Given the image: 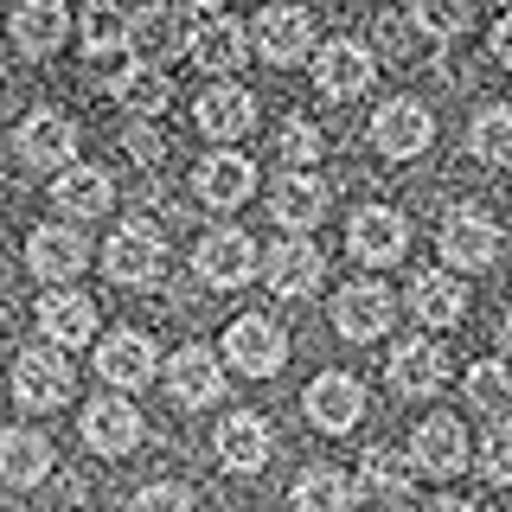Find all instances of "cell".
Wrapping results in <instances>:
<instances>
[{
  "instance_id": "43",
  "label": "cell",
  "mask_w": 512,
  "mask_h": 512,
  "mask_svg": "<svg viewBox=\"0 0 512 512\" xmlns=\"http://www.w3.org/2000/svg\"><path fill=\"white\" fill-rule=\"evenodd\" d=\"M493 58L512 71V13H500V20H493Z\"/></svg>"
},
{
  "instance_id": "40",
  "label": "cell",
  "mask_w": 512,
  "mask_h": 512,
  "mask_svg": "<svg viewBox=\"0 0 512 512\" xmlns=\"http://www.w3.org/2000/svg\"><path fill=\"white\" fill-rule=\"evenodd\" d=\"M468 20H474V0H416V26L436 32V39H455Z\"/></svg>"
},
{
  "instance_id": "9",
  "label": "cell",
  "mask_w": 512,
  "mask_h": 512,
  "mask_svg": "<svg viewBox=\"0 0 512 512\" xmlns=\"http://www.w3.org/2000/svg\"><path fill=\"white\" fill-rule=\"evenodd\" d=\"M192 269H199V282H212V288H244L256 276V244L244 231H205L199 237V250H192Z\"/></svg>"
},
{
  "instance_id": "3",
  "label": "cell",
  "mask_w": 512,
  "mask_h": 512,
  "mask_svg": "<svg viewBox=\"0 0 512 512\" xmlns=\"http://www.w3.org/2000/svg\"><path fill=\"white\" fill-rule=\"evenodd\" d=\"M103 269H109V282H122V288H148V282L160 276V269H167V244H160V231H154V224L128 218L122 231L109 237Z\"/></svg>"
},
{
  "instance_id": "30",
  "label": "cell",
  "mask_w": 512,
  "mask_h": 512,
  "mask_svg": "<svg viewBox=\"0 0 512 512\" xmlns=\"http://www.w3.org/2000/svg\"><path fill=\"white\" fill-rule=\"evenodd\" d=\"M52 474V442L32 436V429H7L0 436V480L7 487H39Z\"/></svg>"
},
{
  "instance_id": "10",
  "label": "cell",
  "mask_w": 512,
  "mask_h": 512,
  "mask_svg": "<svg viewBox=\"0 0 512 512\" xmlns=\"http://www.w3.org/2000/svg\"><path fill=\"white\" fill-rule=\"evenodd\" d=\"M84 263H90V244L71 224H39L26 237V269L39 282H71V276H84Z\"/></svg>"
},
{
  "instance_id": "26",
  "label": "cell",
  "mask_w": 512,
  "mask_h": 512,
  "mask_svg": "<svg viewBox=\"0 0 512 512\" xmlns=\"http://www.w3.org/2000/svg\"><path fill=\"white\" fill-rule=\"evenodd\" d=\"M192 116H199V128L212 141H237V135H250V128H256V96L244 84H212V90L199 96Z\"/></svg>"
},
{
  "instance_id": "2",
  "label": "cell",
  "mask_w": 512,
  "mask_h": 512,
  "mask_svg": "<svg viewBox=\"0 0 512 512\" xmlns=\"http://www.w3.org/2000/svg\"><path fill=\"white\" fill-rule=\"evenodd\" d=\"M192 45V20L180 0H160V7H141L128 13V52L141 64H167V58H186Z\"/></svg>"
},
{
  "instance_id": "16",
  "label": "cell",
  "mask_w": 512,
  "mask_h": 512,
  "mask_svg": "<svg viewBox=\"0 0 512 512\" xmlns=\"http://www.w3.org/2000/svg\"><path fill=\"white\" fill-rule=\"evenodd\" d=\"M269 218H276L282 231H314V224L327 218V186H320L308 167H288L282 180L269 186Z\"/></svg>"
},
{
  "instance_id": "35",
  "label": "cell",
  "mask_w": 512,
  "mask_h": 512,
  "mask_svg": "<svg viewBox=\"0 0 512 512\" xmlns=\"http://www.w3.org/2000/svg\"><path fill=\"white\" fill-rule=\"evenodd\" d=\"M468 404L480 410V416H512V372L500 359H480V365H468Z\"/></svg>"
},
{
  "instance_id": "37",
  "label": "cell",
  "mask_w": 512,
  "mask_h": 512,
  "mask_svg": "<svg viewBox=\"0 0 512 512\" xmlns=\"http://www.w3.org/2000/svg\"><path fill=\"white\" fill-rule=\"evenodd\" d=\"M359 474H365V487H378V493H404V487H410V474H416V461H410V448L378 442V448H365Z\"/></svg>"
},
{
  "instance_id": "17",
  "label": "cell",
  "mask_w": 512,
  "mask_h": 512,
  "mask_svg": "<svg viewBox=\"0 0 512 512\" xmlns=\"http://www.w3.org/2000/svg\"><path fill=\"white\" fill-rule=\"evenodd\" d=\"M186 52L199 58V71L231 77V71H244V58H250V26L231 20V13H218V20L192 26V45H186Z\"/></svg>"
},
{
  "instance_id": "28",
  "label": "cell",
  "mask_w": 512,
  "mask_h": 512,
  "mask_svg": "<svg viewBox=\"0 0 512 512\" xmlns=\"http://www.w3.org/2000/svg\"><path fill=\"white\" fill-rule=\"evenodd\" d=\"M109 199H116V180L103 167H64L52 180V205L64 218H103Z\"/></svg>"
},
{
  "instance_id": "34",
  "label": "cell",
  "mask_w": 512,
  "mask_h": 512,
  "mask_svg": "<svg viewBox=\"0 0 512 512\" xmlns=\"http://www.w3.org/2000/svg\"><path fill=\"white\" fill-rule=\"evenodd\" d=\"M378 52L391 64H436L442 39L423 32V26H410V20H378Z\"/></svg>"
},
{
  "instance_id": "29",
  "label": "cell",
  "mask_w": 512,
  "mask_h": 512,
  "mask_svg": "<svg viewBox=\"0 0 512 512\" xmlns=\"http://www.w3.org/2000/svg\"><path fill=\"white\" fill-rule=\"evenodd\" d=\"M64 32H71V7H64V0H26V7L13 13V39H20L26 58H52L64 45Z\"/></svg>"
},
{
  "instance_id": "20",
  "label": "cell",
  "mask_w": 512,
  "mask_h": 512,
  "mask_svg": "<svg viewBox=\"0 0 512 512\" xmlns=\"http://www.w3.org/2000/svg\"><path fill=\"white\" fill-rule=\"evenodd\" d=\"M39 333L52 346H84V340H96V301L90 295H77V288H58L52 282V295L39 301Z\"/></svg>"
},
{
  "instance_id": "21",
  "label": "cell",
  "mask_w": 512,
  "mask_h": 512,
  "mask_svg": "<svg viewBox=\"0 0 512 512\" xmlns=\"http://www.w3.org/2000/svg\"><path fill=\"white\" fill-rule=\"evenodd\" d=\"M269 455H276V436H269L263 416L237 410V416H224V423H218V461H224L231 474H256V468H269Z\"/></svg>"
},
{
  "instance_id": "1",
  "label": "cell",
  "mask_w": 512,
  "mask_h": 512,
  "mask_svg": "<svg viewBox=\"0 0 512 512\" xmlns=\"http://www.w3.org/2000/svg\"><path fill=\"white\" fill-rule=\"evenodd\" d=\"M224 359L250 378H276L288 365V333L276 327L269 314H237L231 333H224Z\"/></svg>"
},
{
  "instance_id": "11",
  "label": "cell",
  "mask_w": 512,
  "mask_h": 512,
  "mask_svg": "<svg viewBox=\"0 0 512 512\" xmlns=\"http://www.w3.org/2000/svg\"><path fill=\"white\" fill-rule=\"evenodd\" d=\"M365 416V384L352 372H320L308 384V423L327 429V436H346V429H359Z\"/></svg>"
},
{
  "instance_id": "33",
  "label": "cell",
  "mask_w": 512,
  "mask_h": 512,
  "mask_svg": "<svg viewBox=\"0 0 512 512\" xmlns=\"http://www.w3.org/2000/svg\"><path fill=\"white\" fill-rule=\"evenodd\" d=\"M468 148L487 167H512V103H487L468 128Z\"/></svg>"
},
{
  "instance_id": "7",
  "label": "cell",
  "mask_w": 512,
  "mask_h": 512,
  "mask_svg": "<svg viewBox=\"0 0 512 512\" xmlns=\"http://www.w3.org/2000/svg\"><path fill=\"white\" fill-rule=\"evenodd\" d=\"M397 320V295L384 282H352L333 295V327H340V340H378V333H391Z\"/></svg>"
},
{
  "instance_id": "6",
  "label": "cell",
  "mask_w": 512,
  "mask_h": 512,
  "mask_svg": "<svg viewBox=\"0 0 512 512\" xmlns=\"http://www.w3.org/2000/svg\"><path fill=\"white\" fill-rule=\"evenodd\" d=\"M320 276H327V256H320L314 237H282V244L263 256V282H269V295H282V301L314 295Z\"/></svg>"
},
{
  "instance_id": "4",
  "label": "cell",
  "mask_w": 512,
  "mask_h": 512,
  "mask_svg": "<svg viewBox=\"0 0 512 512\" xmlns=\"http://www.w3.org/2000/svg\"><path fill=\"white\" fill-rule=\"evenodd\" d=\"M13 397L26 410H58L71 397V359H64V346H26L13 359Z\"/></svg>"
},
{
  "instance_id": "22",
  "label": "cell",
  "mask_w": 512,
  "mask_h": 512,
  "mask_svg": "<svg viewBox=\"0 0 512 512\" xmlns=\"http://www.w3.org/2000/svg\"><path fill=\"white\" fill-rule=\"evenodd\" d=\"M192 186H199V199H205V205H218V212H231V205H244L250 192H256V167H250L244 154L218 148V154H205V160H199V173H192Z\"/></svg>"
},
{
  "instance_id": "24",
  "label": "cell",
  "mask_w": 512,
  "mask_h": 512,
  "mask_svg": "<svg viewBox=\"0 0 512 512\" xmlns=\"http://www.w3.org/2000/svg\"><path fill=\"white\" fill-rule=\"evenodd\" d=\"M84 442L96 448V455H128V448L141 442V416H135V404L128 397H96V404L84 410Z\"/></svg>"
},
{
  "instance_id": "39",
  "label": "cell",
  "mask_w": 512,
  "mask_h": 512,
  "mask_svg": "<svg viewBox=\"0 0 512 512\" xmlns=\"http://www.w3.org/2000/svg\"><path fill=\"white\" fill-rule=\"evenodd\" d=\"M474 461H480V474H487L493 487H512V423H506V416L487 429V436H480Z\"/></svg>"
},
{
  "instance_id": "13",
  "label": "cell",
  "mask_w": 512,
  "mask_h": 512,
  "mask_svg": "<svg viewBox=\"0 0 512 512\" xmlns=\"http://www.w3.org/2000/svg\"><path fill=\"white\" fill-rule=\"evenodd\" d=\"M468 429H461V416H429V423H416V436H410V461L423 474H436V480H448V474H461L468 468Z\"/></svg>"
},
{
  "instance_id": "31",
  "label": "cell",
  "mask_w": 512,
  "mask_h": 512,
  "mask_svg": "<svg viewBox=\"0 0 512 512\" xmlns=\"http://www.w3.org/2000/svg\"><path fill=\"white\" fill-rule=\"evenodd\" d=\"M352 500H359V487H352V474H340V468H308L295 480V493H288L295 512H352Z\"/></svg>"
},
{
  "instance_id": "36",
  "label": "cell",
  "mask_w": 512,
  "mask_h": 512,
  "mask_svg": "<svg viewBox=\"0 0 512 512\" xmlns=\"http://www.w3.org/2000/svg\"><path fill=\"white\" fill-rule=\"evenodd\" d=\"M128 45V13L116 7V0H90L84 7V52L90 58H109Z\"/></svg>"
},
{
  "instance_id": "5",
  "label": "cell",
  "mask_w": 512,
  "mask_h": 512,
  "mask_svg": "<svg viewBox=\"0 0 512 512\" xmlns=\"http://www.w3.org/2000/svg\"><path fill=\"white\" fill-rule=\"evenodd\" d=\"M429 141H436V116L423 103H410V96H397V103H384L372 116V148L384 160H416V154H429Z\"/></svg>"
},
{
  "instance_id": "14",
  "label": "cell",
  "mask_w": 512,
  "mask_h": 512,
  "mask_svg": "<svg viewBox=\"0 0 512 512\" xmlns=\"http://www.w3.org/2000/svg\"><path fill=\"white\" fill-rule=\"evenodd\" d=\"M314 84H320V96H333V103L365 96V90H372V52H365L359 39L320 45V52H314Z\"/></svg>"
},
{
  "instance_id": "12",
  "label": "cell",
  "mask_w": 512,
  "mask_h": 512,
  "mask_svg": "<svg viewBox=\"0 0 512 512\" xmlns=\"http://www.w3.org/2000/svg\"><path fill=\"white\" fill-rule=\"evenodd\" d=\"M493 256H500V224L487 212H448L442 218V263L455 269H487Z\"/></svg>"
},
{
  "instance_id": "18",
  "label": "cell",
  "mask_w": 512,
  "mask_h": 512,
  "mask_svg": "<svg viewBox=\"0 0 512 512\" xmlns=\"http://www.w3.org/2000/svg\"><path fill=\"white\" fill-rule=\"evenodd\" d=\"M96 372H103V384H116V391H141V384L154 378V340L135 327L109 333L103 346H96Z\"/></svg>"
},
{
  "instance_id": "27",
  "label": "cell",
  "mask_w": 512,
  "mask_h": 512,
  "mask_svg": "<svg viewBox=\"0 0 512 512\" xmlns=\"http://www.w3.org/2000/svg\"><path fill=\"white\" fill-rule=\"evenodd\" d=\"M20 154L32 160V167H71V154H77L71 116H58V109H32V116L20 122Z\"/></svg>"
},
{
  "instance_id": "45",
  "label": "cell",
  "mask_w": 512,
  "mask_h": 512,
  "mask_svg": "<svg viewBox=\"0 0 512 512\" xmlns=\"http://www.w3.org/2000/svg\"><path fill=\"white\" fill-rule=\"evenodd\" d=\"M180 7H186V13H218L224 0H180Z\"/></svg>"
},
{
  "instance_id": "25",
  "label": "cell",
  "mask_w": 512,
  "mask_h": 512,
  "mask_svg": "<svg viewBox=\"0 0 512 512\" xmlns=\"http://www.w3.org/2000/svg\"><path fill=\"white\" fill-rule=\"evenodd\" d=\"M410 314L423 320V327H455V320L468 314V288H461L455 269H423V276L410 282Z\"/></svg>"
},
{
  "instance_id": "15",
  "label": "cell",
  "mask_w": 512,
  "mask_h": 512,
  "mask_svg": "<svg viewBox=\"0 0 512 512\" xmlns=\"http://www.w3.org/2000/svg\"><path fill=\"white\" fill-rule=\"evenodd\" d=\"M404 237H410V224L391 212V205H359L346 224V250L359 256V263H397L404 256Z\"/></svg>"
},
{
  "instance_id": "19",
  "label": "cell",
  "mask_w": 512,
  "mask_h": 512,
  "mask_svg": "<svg viewBox=\"0 0 512 512\" xmlns=\"http://www.w3.org/2000/svg\"><path fill=\"white\" fill-rule=\"evenodd\" d=\"M167 391H173V404H186V410H205V404H218L224 397V372H218V359L205 346H180L167 359Z\"/></svg>"
},
{
  "instance_id": "38",
  "label": "cell",
  "mask_w": 512,
  "mask_h": 512,
  "mask_svg": "<svg viewBox=\"0 0 512 512\" xmlns=\"http://www.w3.org/2000/svg\"><path fill=\"white\" fill-rule=\"evenodd\" d=\"M276 148H282L288 167H314V160L327 154V135H320V122H308V116H288L282 135H276Z\"/></svg>"
},
{
  "instance_id": "32",
  "label": "cell",
  "mask_w": 512,
  "mask_h": 512,
  "mask_svg": "<svg viewBox=\"0 0 512 512\" xmlns=\"http://www.w3.org/2000/svg\"><path fill=\"white\" fill-rule=\"evenodd\" d=\"M109 90H116L135 116H160V109L173 103V84H167V71H160V64H128Z\"/></svg>"
},
{
  "instance_id": "41",
  "label": "cell",
  "mask_w": 512,
  "mask_h": 512,
  "mask_svg": "<svg viewBox=\"0 0 512 512\" xmlns=\"http://www.w3.org/2000/svg\"><path fill=\"white\" fill-rule=\"evenodd\" d=\"M128 512H192V493L173 487V480H154V487L135 493V506H128Z\"/></svg>"
},
{
  "instance_id": "46",
  "label": "cell",
  "mask_w": 512,
  "mask_h": 512,
  "mask_svg": "<svg viewBox=\"0 0 512 512\" xmlns=\"http://www.w3.org/2000/svg\"><path fill=\"white\" fill-rule=\"evenodd\" d=\"M500 346H506V352H512V314H506V320H500Z\"/></svg>"
},
{
  "instance_id": "23",
  "label": "cell",
  "mask_w": 512,
  "mask_h": 512,
  "mask_svg": "<svg viewBox=\"0 0 512 512\" xmlns=\"http://www.w3.org/2000/svg\"><path fill=\"white\" fill-rule=\"evenodd\" d=\"M391 384L404 397H436L448 384V352L436 340H397L391 352Z\"/></svg>"
},
{
  "instance_id": "8",
  "label": "cell",
  "mask_w": 512,
  "mask_h": 512,
  "mask_svg": "<svg viewBox=\"0 0 512 512\" xmlns=\"http://www.w3.org/2000/svg\"><path fill=\"white\" fill-rule=\"evenodd\" d=\"M250 45L269 64H301L314 52V13L308 7H263L250 26Z\"/></svg>"
},
{
  "instance_id": "44",
  "label": "cell",
  "mask_w": 512,
  "mask_h": 512,
  "mask_svg": "<svg viewBox=\"0 0 512 512\" xmlns=\"http://www.w3.org/2000/svg\"><path fill=\"white\" fill-rule=\"evenodd\" d=\"M429 512H474V506H468V500H455V493H448V500H436Z\"/></svg>"
},
{
  "instance_id": "42",
  "label": "cell",
  "mask_w": 512,
  "mask_h": 512,
  "mask_svg": "<svg viewBox=\"0 0 512 512\" xmlns=\"http://www.w3.org/2000/svg\"><path fill=\"white\" fill-rule=\"evenodd\" d=\"M122 141H128V154H135L141 167H160V160H167V135H160L154 122H128Z\"/></svg>"
}]
</instances>
